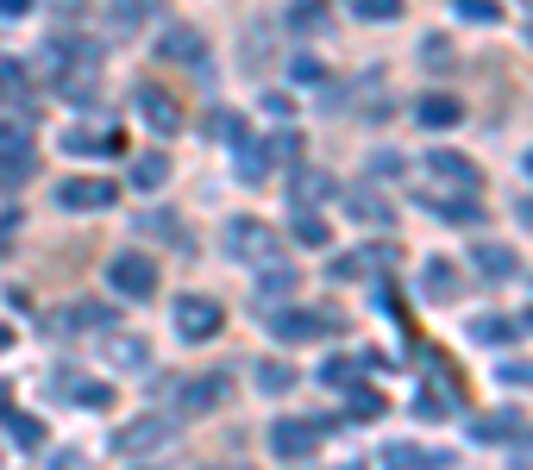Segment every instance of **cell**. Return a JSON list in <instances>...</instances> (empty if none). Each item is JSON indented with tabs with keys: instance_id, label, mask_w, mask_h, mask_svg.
Masks as SVG:
<instances>
[{
	"instance_id": "6",
	"label": "cell",
	"mask_w": 533,
	"mask_h": 470,
	"mask_svg": "<svg viewBox=\"0 0 533 470\" xmlns=\"http://www.w3.org/2000/svg\"><path fill=\"white\" fill-rule=\"evenodd\" d=\"M427 170H433L439 182H452V188H465V195H477V188H483V170H477V163H471L465 151H446V145H439V151L427 157Z\"/></svg>"
},
{
	"instance_id": "35",
	"label": "cell",
	"mask_w": 533,
	"mask_h": 470,
	"mask_svg": "<svg viewBox=\"0 0 533 470\" xmlns=\"http://www.w3.org/2000/svg\"><path fill=\"white\" fill-rule=\"evenodd\" d=\"M264 157H301V132H270V145H264Z\"/></svg>"
},
{
	"instance_id": "18",
	"label": "cell",
	"mask_w": 533,
	"mask_h": 470,
	"mask_svg": "<svg viewBox=\"0 0 533 470\" xmlns=\"http://www.w3.org/2000/svg\"><path fill=\"white\" fill-rule=\"evenodd\" d=\"M471 433H477L483 445H508L515 433H527V420H521V414H483V420H471Z\"/></svg>"
},
{
	"instance_id": "46",
	"label": "cell",
	"mask_w": 533,
	"mask_h": 470,
	"mask_svg": "<svg viewBox=\"0 0 533 470\" xmlns=\"http://www.w3.org/2000/svg\"><path fill=\"white\" fill-rule=\"evenodd\" d=\"M527 44H533V19H527Z\"/></svg>"
},
{
	"instance_id": "45",
	"label": "cell",
	"mask_w": 533,
	"mask_h": 470,
	"mask_svg": "<svg viewBox=\"0 0 533 470\" xmlns=\"http://www.w3.org/2000/svg\"><path fill=\"white\" fill-rule=\"evenodd\" d=\"M527 176H533V151H527Z\"/></svg>"
},
{
	"instance_id": "21",
	"label": "cell",
	"mask_w": 533,
	"mask_h": 470,
	"mask_svg": "<svg viewBox=\"0 0 533 470\" xmlns=\"http://www.w3.org/2000/svg\"><path fill=\"white\" fill-rule=\"evenodd\" d=\"M327 195H339V188H333V176H320V170H301V176L289 182V207H295V201L314 207V201H327Z\"/></svg>"
},
{
	"instance_id": "16",
	"label": "cell",
	"mask_w": 533,
	"mask_h": 470,
	"mask_svg": "<svg viewBox=\"0 0 533 470\" xmlns=\"http://www.w3.org/2000/svg\"><path fill=\"white\" fill-rule=\"evenodd\" d=\"M320 333H333V320H320V314H283V320H276V339H283V345H308Z\"/></svg>"
},
{
	"instance_id": "23",
	"label": "cell",
	"mask_w": 533,
	"mask_h": 470,
	"mask_svg": "<svg viewBox=\"0 0 533 470\" xmlns=\"http://www.w3.org/2000/svg\"><path fill=\"white\" fill-rule=\"evenodd\" d=\"M233 163H239V176H245V182H258V176L270 170V157H264V145H258V138H239Z\"/></svg>"
},
{
	"instance_id": "7",
	"label": "cell",
	"mask_w": 533,
	"mask_h": 470,
	"mask_svg": "<svg viewBox=\"0 0 533 470\" xmlns=\"http://www.w3.org/2000/svg\"><path fill=\"white\" fill-rule=\"evenodd\" d=\"M270 452L276 458H308L314 452V427H308V420H276V427H270Z\"/></svg>"
},
{
	"instance_id": "15",
	"label": "cell",
	"mask_w": 533,
	"mask_h": 470,
	"mask_svg": "<svg viewBox=\"0 0 533 470\" xmlns=\"http://www.w3.org/2000/svg\"><path fill=\"white\" fill-rule=\"evenodd\" d=\"M176 389H182V408L189 414H207L226 402V376H201V383H176Z\"/></svg>"
},
{
	"instance_id": "36",
	"label": "cell",
	"mask_w": 533,
	"mask_h": 470,
	"mask_svg": "<svg viewBox=\"0 0 533 470\" xmlns=\"http://www.w3.org/2000/svg\"><path fill=\"white\" fill-rule=\"evenodd\" d=\"M427 207H433V214H446V220H465V226L477 220V201H427Z\"/></svg>"
},
{
	"instance_id": "42",
	"label": "cell",
	"mask_w": 533,
	"mask_h": 470,
	"mask_svg": "<svg viewBox=\"0 0 533 470\" xmlns=\"http://www.w3.org/2000/svg\"><path fill=\"white\" fill-rule=\"evenodd\" d=\"M521 220H527V226H533V201H521Z\"/></svg>"
},
{
	"instance_id": "30",
	"label": "cell",
	"mask_w": 533,
	"mask_h": 470,
	"mask_svg": "<svg viewBox=\"0 0 533 470\" xmlns=\"http://www.w3.org/2000/svg\"><path fill=\"white\" fill-rule=\"evenodd\" d=\"M207 132H214V138H226V145H239V138H251V132H245V120H239V113H226V107L214 113V120H207Z\"/></svg>"
},
{
	"instance_id": "14",
	"label": "cell",
	"mask_w": 533,
	"mask_h": 470,
	"mask_svg": "<svg viewBox=\"0 0 533 470\" xmlns=\"http://www.w3.org/2000/svg\"><path fill=\"white\" fill-rule=\"evenodd\" d=\"M157 445H170V420H132L120 433V452H157Z\"/></svg>"
},
{
	"instance_id": "26",
	"label": "cell",
	"mask_w": 533,
	"mask_h": 470,
	"mask_svg": "<svg viewBox=\"0 0 533 470\" xmlns=\"http://www.w3.org/2000/svg\"><path fill=\"white\" fill-rule=\"evenodd\" d=\"M508 333H515V326H508L502 314H477V320H471V339H477V345H508Z\"/></svg>"
},
{
	"instance_id": "8",
	"label": "cell",
	"mask_w": 533,
	"mask_h": 470,
	"mask_svg": "<svg viewBox=\"0 0 533 470\" xmlns=\"http://www.w3.org/2000/svg\"><path fill=\"white\" fill-rule=\"evenodd\" d=\"M414 120H421L427 132H446V126L465 120V101H458V94H427V101L414 107Z\"/></svg>"
},
{
	"instance_id": "19",
	"label": "cell",
	"mask_w": 533,
	"mask_h": 470,
	"mask_svg": "<svg viewBox=\"0 0 533 470\" xmlns=\"http://www.w3.org/2000/svg\"><path fill=\"white\" fill-rule=\"evenodd\" d=\"M63 151L69 157H95V151H120V138H113V132H88V126H69L63 132Z\"/></svg>"
},
{
	"instance_id": "31",
	"label": "cell",
	"mask_w": 533,
	"mask_h": 470,
	"mask_svg": "<svg viewBox=\"0 0 533 470\" xmlns=\"http://www.w3.org/2000/svg\"><path fill=\"white\" fill-rule=\"evenodd\" d=\"M13 445H19V452H38V445H44V427L32 414H13Z\"/></svg>"
},
{
	"instance_id": "5",
	"label": "cell",
	"mask_w": 533,
	"mask_h": 470,
	"mask_svg": "<svg viewBox=\"0 0 533 470\" xmlns=\"http://www.w3.org/2000/svg\"><path fill=\"white\" fill-rule=\"evenodd\" d=\"M276 251H283V239L264 226V220H233V257H251V264H276Z\"/></svg>"
},
{
	"instance_id": "13",
	"label": "cell",
	"mask_w": 533,
	"mask_h": 470,
	"mask_svg": "<svg viewBox=\"0 0 533 470\" xmlns=\"http://www.w3.org/2000/svg\"><path fill=\"white\" fill-rule=\"evenodd\" d=\"M157 51H164L170 63H201L207 44H201V32H189V26H170L164 38H157Z\"/></svg>"
},
{
	"instance_id": "20",
	"label": "cell",
	"mask_w": 533,
	"mask_h": 470,
	"mask_svg": "<svg viewBox=\"0 0 533 470\" xmlns=\"http://www.w3.org/2000/svg\"><path fill=\"white\" fill-rule=\"evenodd\" d=\"M170 182V157L164 151H138L132 157V188H164Z\"/></svg>"
},
{
	"instance_id": "1",
	"label": "cell",
	"mask_w": 533,
	"mask_h": 470,
	"mask_svg": "<svg viewBox=\"0 0 533 470\" xmlns=\"http://www.w3.org/2000/svg\"><path fill=\"white\" fill-rule=\"evenodd\" d=\"M132 107H138V120H145L157 138H176V132H182V101H176L170 88H157V82H138Z\"/></svg>"
},
{
	"instance_id": "17",
	"label": "cell",
	"mask_w": 533,
	"mask_h": 470,
	"mask_svg": "<svg viewBox=\"0 0 533 470\" xmlns=\"http://www.w3.org/2000/svg\"><path fill=\"white\" fill-rule=\"evenodd\" d=\"M101 351H107V364H120V370H145V364H151V345L132 339V333H113Z\"/></svg>"
},
{
	"instance_id": "47",
	"label": "cell",
	"mask_w": 533,
	"mask_h": 470,
	"mask_svg": "<svg viewBox=\"0 0 533 470\" xmlns=\"http://www.w3.org/2000/svg\"><path fill=\"white\" fill-rule=\"evenodd\" d=\"M527 326H533V314H527Z\"/></svg>"
},
{
	"instance_id": "3",
	"label": "cell",
	"mask_w": 533,
	"mask_h": 470,
	"mask_svg": "<svg viewBox=\"0 0 533 470\" xmlns=\"http://www.w3.org/2000/svg\"><path fill=\"white\" fill-rule=\"evenodd\" d=\"M113 201H120V188L101 182V176H69L57 188V207H69V214H101V207H113Z\"/></svg>"
},
{
	"instance_id": "24",
	"label": "cell",
	"mask_w": 533,
	"mask_h": 470,
	"mask_svg": "<svg viewBox=\"0 0 533 470\" xmlns=\"http://www.w3.org/2000/svg\"><path fill=\"white\" fill-rule=\"evenodd\" d=\"M258 389H264V395H289V389H295V364H276V358L258 364Z\"/></svg>"
},
{
	"instance_id": "22",
	"label": "cell",
	"mask_w": 533,
	"mask_h": 470,
	"mask_svg": "<svg viewBox=\"0 0 533 470\" xmlns=\"http://www.w3.org/2000/svg\"><path fill=\"white\" fill-rule=\"evenodd\" d=\"M295 289H301V276H295L289 264H270V270L258 276V295H264V301H283V295H295Z\"/></svg>"
},
{
	"instance_id": "39",
	"label": "cell",
	"mask_w": 533,
	"mask_h": 470,
	"mask_svg": "<svg viewBox=\"0 0 533 470\" xmlns=\"http://www.w3.org/2000/svg\"><path fill=\"white\" fill-rule=\"evenodd\" d=\"M295 76H301V82H327V69H320L314 57H295Z\"/></svg>"
},
{
	"instance_id": "9",
	"label": "cell",
	"mask_w": 533,
	"mask_h": 470,
	"mask_svg": "<svg viewBox=\"0 0 533 470\" xmlns=\"http://www.w3.org/2000/svg\"><path fill=\"white\" fill-rule=\"evenodd\" d=\"M289 239L308 245V251H320V245H333V226L320 220L314 207H289Z\"/></svg>"
},
{
	"instance_id": "28",
	"label": "cell",
	"mask_w": 533,
	"mask_h": 470,
	"mask_svg": "<svg viewBox=\"0 0 533 470\" xmlns=\"http://www.w3.org/2000/svg\"><path fill=\"white\" fill-rule=\"evenodd\" d=\"M345 414H352V420H377V414H383V395H370V389L352 383V395H345Z\"/></svg>"
},
{
	"instance_id": "2",
	"label": "cell",
	"mask_w": 533,
	"mask_h": 470,
	"mask_svg": "<svg viewBox=\"0 0 533 470\" xmlns=\"http://www.w3.org/2000/svg\"><path fill=\"white\" fill-rule=\"evenodd\" d=\"M107 282H113L126 301H151V295H157V264H151L145 251H120V257L107 264Z\"/></svg>"
},
{
	"instance_id": "12",
	"label": "cell",
	"mask_w": 533,
	"mask_h": 470,
	"mask_svg": "<svg viewBox=\"0 0 533 470\" xmlns=\"http://www.w3.org/2000/svg\"><path fill=\"white\" fill-rule=\"evenodd\" d=\"M458 289H465V276H458L446 257H433V264L421 270V295H427V301H452Z\"/></svg>"
},
{
	"instance_id": "33",
	"label": "cell",
	"mask_w": 533,
	"mask_h": 470,
	"mask_svg": "<svg viewBox=\"0 0 533 470\" xmlns=\"http://www.w3.org/2000/svg\"><path fill=\"white\" fill-rule=\"evenodd\" d=\"M358 19H402V0H352Z\"/></svg>"
},
{
	"instance_id": "11",
	"label": "cell",
	"mask_w": 533,
	"mask_h": 470,
	"mask_svg": "<svg viewBox=\"0 0 533 470\" xmlns=\"http://www.w3.org/2000/svg\"><path fill=\"white\" fill-rule=\"evenodd\" d=\"M471 264L483 270V276H515L521 270V257H515V245H490V239H477V251H471Z\"/></svg>"
},
{
	"instance_id": "37",
	"label": "cell",
	"mask_w": 533,
	"mask_h": 470,
	"mask_svg": "<svg viewBox=\"0 0 533 470\" xmlns=\"http://www.w3.org/2000/svg\"><path fill=\"white\" fill-rule=\"evenodd\" d=\"M352 376H358V370L345 364V358H327V364H320V383H333V389H339V383L352 389Z\"/></svg>"
},
{
	"instance_id": "43",
	"label": "cell",
	"mask_w": 533,
	"mask_h": 470,
	"mask_svg": "<svg viewBox=\"0 0 533 470\" xmlns=\"http://www.w3.org/2000/svg\"><path fill=\"white\" fill-rule=\"evenodd\" d=\"M7 345H13V333H7V326H0V351H7Z\"/></svg>"
},
{
	"instance_id": "10",
	"label": "cell",
	"mask_w": 533,
	"mask_h": 470,
	"mask_svg": "<svg viewBox=\"0 0 533 470\" xmlns=\"http://www.w3.org/2000/svg\"><path fill=\"white\" fill-rule=\"evenodd\" d=\"M345 214H352L358 226H389V201L377 195V188H345Z\"/></svg>"
},
{
	"instance_id": "38",
	"label": "cell",
	"mask_w": 533,
	"mask_h": 470,
	"mask_svg": "<svg viewBox=\"0 0 533 470\" xmlns=\"http://www.w3.org/2000/svg\"><path fill=\"white\" fill-rule=\"evenodd\" d=\"M421 57H427V63H452V44H446V38H427Z\"/></svg>"
},
{
	"instance_id": "44",
	"label": "cell",
	"mask_w": 533,
	"mask_h": 470,
	"mask_svg": "<svg viewBox=\"0 0 533 470\" xmlns=\"http://www.w3.org/2000/svg\"><path fill=\"white\" fill-rule=\"evenodd\" d=\"M0 408H7V383H0Z\"/></svg>"
},
{
	"instance_id": "4",
	"label": "cell",
	"mask_w": 533,
	"mask_h": 470,
	"mask_svg": "<svg viewBox=\"0 0 533 470\" xmlns=\"http://www.w3.org/2000/svg\"><path fill=\"white\" fill-rule=\"evenodd\" d=\"M220 326H226L220 301H207V295H189V301H176V333H182V339H214Z\"/></svg>"
},
{
	"instance_id": "40",
	"label": "cell",
	"mask_w": 533,
	"mask_h": 470,
	"mask_svg": "<svg viewBox=\"0 0 533 470\" xmlns=\"http://www.w3.org/2000/svg\"><path fill=\"white\" fill-rule=\"evenodd\" d=\"M496 376H502V383H533V364H502Z\"/></svg>"
},
{
	"instance_id": "27",
	"label": "cell",
	"mask_w": 533,
	"mask_h": 470,
	"mask_svg": "<svg viewBox=\"0 0 533 470\" xmlns=\"http://www.w3.org/2000/svg\"><path fill=\"white\" fill-rule=\"evenodd\" d=\"M427 464H439V458L414 452V445H389V452H383V470H427Z\"/></svg>"
},
{
	"instance_id": "32",
	"label": "cell",
	"mask_w": 533,
	"mask_h": 470,
	"mask_svg": "<svg viewBox=\"0 0 533 470\" xmlns=\"http://www.w3.org/2000/svg\"><path fill=\"white\" fill-rule=\"evenodd\" d=\"M452 7L465 13V19H477V26H502V7H496V0H452Z\"/></svg>"
},
{
	"instance_id": "25",
	"label": "cell",
	"mask_w": 533,
	"mask_h": 470,
	"mask_svg": "<svg viewBox=\"0 0 533 470\" xmlns=\"http://www.w3.org/2000/svg\"><path fill=\"white\" fill-rule=\"evenodd\" d=\"M145 0H107V19H113V32H132V26H145Z\"/></svg>"
},
{
	"instance_id": "34",
	"label": "cell",
	"mask_w": 533,
	"mask_h": 470,
	"mask_svg": "<svg viewBox=\"0 0 533 470\" xmlns=\"http://www.w3.org/2000/svg\"><path fill=\"white\" fill-rule=\"evenodd\" d=\"M69 383H76V402H82V408H107V402H113L107 383H82V376H69Z\"/></svg>"
},
{
	"instance_id": "41",
	"label": "cell",
	"mask_w": 533,
	"mask_h": 470,
	"mask_svg": "<svg viewBox=\"0 0 533 470\" xmlns=\"http://www.w3.org/2000/svg\"><path fill=\"white\" fill-rule=\"evenodd\" d=\"M26 7H32V0H0V19H19Z\"/></svg>"
},
{
	"instance_id": "29",
	"label": "cell",
	"mask_w": 533,
	"mask_h": 470,
	"mask_svg": "<svg viewBox=\"0 0 533 470\" xmlns=\"http://www.w3.org/2000/svg\"><path fill=\"white\" fill-rule=\"evenodd\" d=\"M289 26H295V32H320V26H327L320 0H295V7H289Z\"/></svg>"
}]
</instances>
